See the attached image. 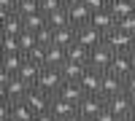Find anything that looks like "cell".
Segmentation results:
<instances>
[{"label":"cell","instance_id":"cell-1","mask_svg":"<svg viewBox=\"0 0 135 121\" xmlns=\"http://www.w3.org/2000/svg\"><path fill=\"white\" fill-rule=\"evenodd\" d=\"M3 89H0V94H3V102H25V97L32 92V86L27 83V81H22L19 75H14V78H8V81H3L0 83Z\"/></svg>","mask_w":135,"mask_h":121},{"label":"cell","instance_id":"cell-2","mask_svg":"<svg viewBox=\"0 0 135 121\" xmlns=\"http://www.w3.org/2000/svg\"><path fill=\"white\" fill-rule=\"evenodd\" d=\"M62 83H65V78H62V73H60V70H54V67H43L32 89H38V92L49 94V97H57V92H60V86H62Z\"/></svg>","mask_w":135,"mask_h":121},{"label":"cell","instance_id":"cell-3","mask_svg":"<svg viewBox=\"0 0 135 121\" xmlns=\"http://www.w3.org/2000/svg\"><path fill=\"white\" fill-rule=\"evenodd\" d=\"M111 62H114V51H111L105 43L92 49V54H89V70H95V73H108Z\"/></svg>","mask_w":135,"mask_h":121},{"label":"cell","instance_id":"cell-4","mask_svg":"<svg viewBox=\"0 0 135 121\" xmlns=\"http://www.w3.org/2000/svg\"><path fill=\"white\" fill-rule=\"evenodd\" d=\"M132 43H135V38L130 35V32H122L119 27L111 30L108 35H105V46L114 51V54H127V51L132 49Z\"/></svg>","mask_w":135,"mask_h":121},{"label":"cell","instance_id":"cell-5","mask_svg":"<svg viewBox=\"0 0 135 121\" xmlns=\"http://www.w3.org/2000/svg\"><path fill=\"white\" fill-rule=\"evenodd\" d=\"M103 111H105V97L103 94H86L78 102V116H84V118H97Z\"/></svg>","mask_w":135,"mask_h":121},{"label":"cell","instance_id":"cell-6","mask_svg":"<svg viewBox=\"0 0 135 121\" xmlns=\"http://www.w3.org/2000/svg\"><path fill=\"white\" fill-rule=\"evenodd\" d=\"M105 108H108L116 118H130V116H132V97H130V94L108 97V100H105Z\"/></svg>","mask_w":135,"mask_h":121},{"label":"cell","instance_id":"cell-7","mask_svg":"<svg viewBox=\"0 0 135 121\" xmlns=\"http://www.w3.org/2000/svg\"><path fill=\"white\" fill-rule=\"evenodd\" d=\"M68 16H70V27L81 30V27H89V24H92L95 11L89 8L86 3H78V6H70V8H68Z\"/></svg>","mask_w":135,"mask_h":121},{"label":"cell","instance_id":"cell-8","mask_svg":"<svg viewBox=\"0 0 135 121\" xmlns=\"http://www.w3.org/2000/svg\"><path fill=\"white\" fill-rule=\"evenodd\" d=\"M76 43H81V46H86L89 51H92V49H97V46H103V43H105V35L89 24V27L76 30Z\"/></svg>","mask_w":135,"mask_h":121},{"label":"cell","instance_id":"cell-9","mask_svg":"<svg viewBox=\"0 0 135 121\" xmlns=\"http://www.w3.org/2000/svg\"><path fill=\"white\" fill-rule=\"evenodd\" d=\"M49 113L57 118V121H73V118L78 116V105L62 100V97H54V100H51V111H49Z\"/></svg>","mask_w":135,"mask_h":121},{"label":"cell","instance_id":"cell-10","mask_svg":"<svg viewBox=\"0 0 135 121\" xmlns=\"http://www.w3.org/2000/svg\"><path fill=\"white\" fill-rule=\"evenodd\" d=\"M51 100H54V97L43 94V92H38V89H32V92L25 97V102L30 105V111L35 113V116H41V113H49V111H51Z\"/></svg>","mask_w":135,"mask_h":121},{"label":"cell","instance_id":"cell-11","mask_svg":"<svg viewBox=\"0 0 135 121\" xmlns=\"http://www.w3.org/2000/svg\"><path fill=\"white\" fill-rule=\"evenodd\" d=\"M100 94L105 97H116V94H124V78H119L114 73H103V83H100Z\"/></svg>","mask_w":135,"mask_h":121},{"label":"cell","instance_id":"cell-12","mask_svg":"<svg viewBox=\"0 0 135 121\" xmlns=\"http://www.w3.org/2000/svg\"><path fill=\"white\" fill-rule=\"evenodd\" d=\"M92 27L100 30L103 35H108L111 30H116V27H119V22H116V16L111 14L108 8H103V11H95V16H92Z\"/></svg>","mask_w":135,"mask_h":121},{"label":"cell","instance_id":"cell-13","mask_svg":"<svg viewBox=\"0 0 135 121\" xmlns=\"http://www.w3.org/2000/svg\"><path fill=\"white\" fill-rule=\"evenodd\" d=\"M108 73L119 75V78H127V75L135 73V62L130 59V54H114V62H111V70Z\"/></svg>","mask_w":135,"mask_h":121},{"label":"cell","instance_id":"cell-14","mask_svg":"<svg viewBox=\"0 0 135 121\" xmlns=\"http://www.w3.org/2000/svg\"><path fill=\"white\" fill-rule=\"evenodd\" d=\"M57 97H62V100H68V102H73V105H78L84 100V89L78 86V81H65L62 86H60V92H57Z\"/></svg>","mask_w":135,"mask_h":121},{"label":"cell","instance_id":"cell-15","mask_svg":"<svg viewBox=\"0 0 135 121\" xmlns=\"http://www.w3.org/2000/svg\"><path fill=\"white\" fill-rule=\"evenodd\" d=\"M100 83H103V73H95V70H86L78 81L84 94H100Z\"/></svg>","mask_w":135,"mask_h":121},{"label":"cell","instance_id":"cell-16","mask_svg":"<svg viewBox=\"0 0 135 121\" xmlns=\"http://www.w3.org/2000/svg\"><path fill=\"white\" fill-rule=\"evenodd\" d=\"M108 11L116 16V22L127 19L135 14V0H108Z\"/></svg>","mask_w":135,"mask_h":121},{"label":"cell","instance_id":"cell-17","mask_svg":"<svg viewBox=\"0 0 135 121\" xmlns=\"http://www.w3.org/2000/svg\"><path fill=\"white\" fill-rule=\"evenodd\" d=\"M25 62L27 54H3V75H19Z\"/></svg>","mask_w":135,"mask_h":121},{"label":"cell","instance_id":"cell-18","mask_svg":"<svg viewBox=\"0 0 135 121\" xmlns=\"http://www.w3.org/2000/svg\"><path fill=\"white\" fill-rule=\"evenodd\" d=\"M65 62H68V51H65V49H60V46H46V67L60 70Z\"/></svg>","mask_w":135,"mask_h":121},{"label":"cell","instance_id":"cell-19","mask_svg":"<svg viewBox=\"0 0 135 121\" xmlns=\"http://www.w3.org/2000/svg\"><path fill=\"white\" fill-rule=\"evenodd\" d=\"M76 43V27H62V30H54V43L51 46H60V49H70Z\"/></svg>","mask_w":135,"mask_h":121},{"label":"cell","instance_id":"cell-20","mask_svg":"<svg viewBox=\"0 0 135 121\" xmlns=\"http://www.w3.org/2000/svg\"><path fill=\"white\" fill-rule=\"evenodd\" d=\"M25 32V16L11 14L3 19V35H22Z\"/></svg>","mask_w":135,"mask_h":121},{"label":"cell","instance_id":"cell-21","mask_svg":"<svg viewBox=\"0 0 135 121\" xmlns=\"http://www.w3.org/2000/svg\"><path fill=\"white\" fill-rule=\"evenodd\" d=\"M86 70H89L86 65H78V62H65L62 67H60V73H62L65 81H81V75H84Z\"/></svg>","mask_w":135,"mask_h":121},{"label":"cell","instance_id":"cell-22","mask_svg":"<svg viewBox=\"0 0 135 121\" xmlns=\"http://www.w3.org/2000/svg\"><path fill=\"white\" fill-rule=\"evenodd\" d=\"M41 65H35V62H32V59H27L25 65H22V70H19V78L22 81H27L30 86H35V81H38V75H41Z\"/></svg>","mask_w":135,"mask_h":121},{"label":"cell","instance_id":"cell-23","mask_svg":"<svg viewBox=\"0 0 135 121\" xmlns=\"http://www.w3.org/2000/svg\"><path fill=\"white\" fill-rule=\"evenodd\" d=\"M89 51L86 46H81V43H73L70 49H68V62H78V65H86L89 67Z\"/></svg>","mask_w":135,"mask_h":121},{"label":"cell","instance_id":"cell-24","mask_svg":"<svg viewBox=\"0 0 135 121\" xmlns=\"http://www.w3.org/2000/svg\"><path fill=\"white\" fill-rule=\"evenodd\" d=\"M49 27V22H46V14H30V16H25V30L27 32H41V30H46Z\"/></svg>","mask_w":135,"mask_h":121},{"label":"cell","instance_id":"cell-25","mask_svg":"<svg viewBox=\"0 0 135 121\" xmlns=\"http://www.w3.org/2000/svg\"><path fill=\"white\" fill-rule=\"evenodd\" d=\"M11 121H35V113L30 111L27 102H14L11 105Z\"/></svg>","mask_w":135,"mask_h":121},{"label":"cell","instance_id":"cell-26","mask_svg":"<svg viewBox=\"0 0 135 121\" xmlns=\"http://www.w3.org/2000/svg\"><path fill=\"white\" fill-rule=\"evenodd\" d=\"M49 22V27L51 30H62V27H70V16H68V8H60V11H54V14L46 16Z\"/></svg>","mask_w":135,"mask_h":121},{"label":"cell","instance_id":"cell-27","mask_svg":"<svg viewBox=\"0 0 135 121\" xmlns=\"http://www.w3.org/2000/svg\"><path fill=\"white\" fill-rule=\"evenodd\" d=\"M41 46V43H38V35H35V32H22V35H19V49H22V54H30L32 49H38Z\"/></svg>","mask_w":135,"mask_h":121},{"label":"cell","instance_id":"cell-28","mask_svg":"<svg viewBox=\"0 0 135 121\" xmlns=\"http://www.w3.org/2000/svg\"><path fill=\"white\" fill-rule=\"evenodd\" d=\"M41 11V0H16V14L19 16H30Z\"/></svg>","mask_w":135,"mask_h":121},{"label":"cell","instance_id":"cell-29","mask_svg":"<svg viewBox=\"0 0 135 121\" xmlns=\"http://www.w3.org/2000/svg\"><path fill=\"white\" fill-rule=\"evenodd\" d=\"M3 54H22L19 35H3Z\"/></svg>","mask_w":135,"mask_h":121},{"label":"cell","instance_id":"cell-30","mask_svg":"<svg viewBox=\"0 0 135 121\" xmlns=\"http://www.w3.org/2000/svg\"><path fill=\"white\" fill-rule=\"evenodd\" d=\"M60 8H65V3L62 0H41V14H54V11H60Z\"/></svg>","mask_w":135,"mask_h":121},{"label":"cell","instance_id":"cell-31","mask_svg":"<svg viewBox=\"0 0 135 121\" xmlns=\"http://www.w3.org/2000/svg\"><path fill=\"white\" fill-rule=\"evenodd\" d=\"M119 30L122 32H130V35L135 38V14L127 16V19H119Z\"/></svg>","mask_w":135,"mask_h":121},{"label":"cell","instance_id":"cell-32","mask_svg":"<svg viewBox=\"0 0 135 121\" xmlns=\"http://www.w3.org/2000/svg\"><path fill=\"white\" fill-rule=\"evenodd\" d=\"M0 14H3V19L16 14V0H0Z\"/></svg>","mask_w":135,"mask_h":121},{"label":"cell","instance_id":"cell-33","mask_svg":"<svg viewBox=\"0 0 135 121\" xmlns=\"http://www.w3.org/2000/svg\"><path fill=\"white\" fill-rule=\"evenodd\" d=\"M124 94H130L132 100H135V73L124 78Z\"/></svg>","mask_w":135,"mask_h":121},{"label":"cell","instance_id":"cell-34","mask_svg":"<svg viewBox=\"0 0 135 121\" xmlns=\"http://www.w3.org/2000/svg\"><path fill=\"white\" fill-rule=\"evenodd\" d=\"M84 3L92 8V11H103V8H108V0H84Z\"/></svg>","mask_w":135,"mask_h":121},{"label":"cell","instance_id":"cell-35","mask_svg":"<svg viewBox=\"0 0 135 121\" xmlns=\"http://www.w3.org/2000/svg\"><path fill=\"white\" fill-rule=\"evenodd\" d=\"M95 121H122V118H116V116H114V113H111V111H108V108H105V111H103V113H100V116H97Z\"/></svg>","mask_w":135,"mask_h":121},{"label":"cell","instance_id":"cell-36","mask_svg":"<svg viewBox=\"0 0 135 121\" xmlns=\"http://www.w3.org/2000/svg\"><path fill=\"white\" fill-rule=\"evenodd\" d=\"M35 121H57L51 113H41V116H35Z\"/></svg>","mask_w":135,"mask_h":121},{"label":"cell","instance_id":"cell-37","mask_svg":"<svg viewBox=\"0 0 135 121\" xmlns=\"http://www.w3.org/2000/svg\"><path fill=\"white\" fill-rule=\"evenodd\" d=\"M65 8H70V6H78V3H84V0H62Z\"/></svg>","mask_w":135,"mask_h":121},{"label":"cell","instance_id":"cell-38","mask_svg":"<svg viewBox=\"0 0 135 121\" xmlns=\"http://www.w3.org/2000/svg\"><path fill=\"white\" fill-rule=\"evenodd\" d=\"M127 54H130V59H132V62H135V43H132V49H130V51H127Z\"/></svg>","mask_w":135,"mask_h":121},{"label":"cell","instance_id":"cell-39","mask_svg":"<svg viewBox=\"0 0 135 121\" xmlns=\"http://www.w3.org/2000/svg\"><path fill=\"white\" fill-rule=\"evenodd\" d=\"M73 121H95V118H84V116H76Z\"/></svg>","mask_w":135,"mask_h":121},{"label":"cell","instance_id":"cell-40","mask_svg":"<svg viewBox=\"0 0 135 121\" xmlns=\"http://www.w3.org/2000/svg\"><path fill=\"white\" fill-rule=\"evenodd\" d=\"M132 118H135V100H132Z\"/></svg>","mask_w":135,"mask_h":121},{"label":"cell","instance_id":"cell-41","mask_svg":"<svg viewBox=\"0 0 135 121\" xmlns=\"http://www.w3.org/2000/svg\"><path fill=\"white\" fill-rule=\"evenodd\" d=\"M122 121H135V118H132V116H130V118H122Z\"/></svg>","mask_w":135,"mask_h":121}]
</instances>
